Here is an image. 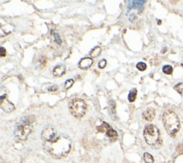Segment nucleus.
I'll use <instances>...</instances> for the list:
<instances>
[{"label":"nucleus","instance_id":"obj_1","mask_svg":"<svg viewBox=\"0 0 183 163\" xmlns=\"http://www.w3.org/2000/svg\"><path fill=\"white\" fill-rule=\"evenodd\" d=\"M71 141L64 135H57L50 142H44V148L52 156L62 158L69 154L71 150Z\"/></svg>","mask_w":183,"mask_h":163},{"label":"nucleus","instance_id":"obj_2","mask_svg":"<svg viewBox=\"0 0 183 163\" xmlns=\"http://www.w3.org/2000/svg\"><path fill=\"white\" fill-rule=\"evenodd\" d=\"M162 121L167 133L172 137H175L180 130V121L177 114L172 111H165Z\"/></svg>","mask_w":183,"mask_h":163},{"label":"nucleus","instance_id":"obj_3","mask_svg":"<svg viewBox=\"0 0 183 163\" xmlns=\"http://www.w3.org/2000/svg\"><path fill=\"white\" fill-rule=\"evenodd\" d=\"M144 137H145L146 142L150 146H156L160 144V132L158 129L152 125H147L145 126L144 130Z\"/></svg>","mask_w":183,"mask_h":163},{"label":"nucleus","instance_id":"obj_4","mask_svg":"<svg viewBox=\"0 0 183 163\" xmlns=\"http://www.w3.org/2000/svg\"><path fill=\"white\" fill-rule=\"evenodd\" d=\"M70 111L76 118H81L87 111L86 103L80 99H75L70 101L69 105Z\"/></svg>","mask_w":183,"mask_h":163},{"label":"nucleus","instance_id":"obj_5","mask_svg":"<svg viewBox=\"0 0 183 163\" xmlns=\"http://www.w3.org/2000/svg\"><path fill=\"white\" fill-rule=\"evenodd\" d=\"M32 127L30 124L23 122L19 125L14 130V135L19 140H26L31 132Z\"/></svg>","mask_w":183,"mask_h":163},{"label":"nucleus","instance_id":"obj_6","mask_svg":"<svg viewBox=\"0 0 183 163\" xmlns=\"http://www.w3.org/2000/svg\"><path fill=\"white\" fill-rule=\"evenodd\" d=\"M57 133L52 126H48V127L45 128L41 133V138H42L44 142H50L57 137Z\"/></svg>","mask_w":183,"mask_h":163},{"label":"nucleus","instance_id":"obj_7","mask_svg":"<svg viewBox=\"0 0 183 163\" xmlns=\"http://www.w3.org/2000/svg\"><path fill=\"white\" fill-rule=\"evenodd\" d=\"M0 99H1V104H0V105H1L2 109H3L4 111L9 113V112H12V111H14V104L11 103L9 100H7V95H3V96H2Z\"/></svg>","mask_w":183,"mask_h":163},{"label":"nucleus","instance_id":"obj_8","mask_svg":"<svg viewBox=\"0 0 183 163\" xmlns=\"http://www.w3.org/2000/svg\"><path fill=\"white\" fill-rule=\"evenodd\" d=\"M143 118L147 121H152L155 116V110L152 108H149L142 114Z\"/></svg>","mask_w":183,"mask_h":163},{"label":"nucleus","instance_id":"obj_9","mask_svg":"<svg viewBox=\"0 0 183 163\" xmlns=\"http://www.w3.org/2000/svg\"><path fill=\"white\" fill-rule=\"evenodd\" d=\"M93 64V60L91 58H85L81 60L79 62V67L82 69H87Z\"/></svg>","mask_w":183,"mask_h":163},{"label":"nucleus","instance_id":"obj_10","mask_svg":"<svg viewBox=\"0 0 183 163\" xmlns=\"http://www.w3.org/2000/svg\"><path fill=\"white\" fill-rule=\"evenodd\" d=\"M66 68L64 65H58L53 70V74L56 77H60L65 74Z\"/></svg>","mask_w":183,"mask_h":163},{"label":"nucleus","instance_id":"obj_11","mask_svg":"<svg viewBox=\"0 0 183 163\" xmlns=\"http://www.w3.org/2000/svg\"><path fill=\"white\" fill-rule=\"evenodd\" d=\"M146 1H130L129 4V9H142L144 3Z\"/></svg>","mask_w":183,"mask_h":163},{"label":"nucleus","instance_id":"obj_12","mask_svg":"<svg viewBox=\"0 0 183 163\" xmlns=\"http://www.w3.org/2000/svg\"><path fill=\"white\" fill-rule=\"evenodd\" d=\"M106 133H107V135L111 139H115L117 137H118V133H117L116 131H114L113 129L111 128L110 126H109L108 129H107Z\"/></svg>","mask_w":183,"mask_h":163},{"label":"nucleus","instance_id":"obj_13","mask_svg":"<svg viewBox=\"0 0 183 163\" xmlns=\"http://www.w3.org/2000/svg\"><path fill=\"white\" fill-rule=\"evenodd\" d=\"M137 90L136 89H133L128 95V100L130 102L135 101L137 97Z\"/></svg>","mask_w":183,"mask_h":163},{"label":"nucleus","instance_id":"obj_14","mask_svg":"<svg viewBox=\"0 0 183 163\" xmlns=\"http://www.w3.org/2000/svg\"><path fill=\"white\" fill-rule=\"evenodd\" d=\"M102 52V49L100 47H95L93 50H92L91 53H90V55H91L92 57L93 58H97L99 56V55H100V53Z\"/></svg>","mask_w":183,"mask_h":163},{"label":"nucleus","instance_id":"obj_15","mask_svg":"<svg viewBox=\"0 0 183 163\" xmlns=\"http://www.w3.org/2000/svg\"><path fill=\"white\" fill-rule=\"evenodd\" d=\"M162 71L164 74H167V75H170L173 71V69L171 65H166L165 66H163L162 68Z\"/></svg>","mask_w":183,"mask_h":163},{"label":"nucleus","instance_id":"obj_16","mask_svg":"<svg viewBox=\"0 0 183 163\" xmlns=\"http://www.w3.org/2000/svg\"><path fill=\"white\" fill-rule=\"evenodd\" d=\"M144 160L146 163H153L154 162V158L149 153H145L144 154Z\"/></svg>","mask_w":183,"mask_h":163},{"label":"nucleus","instance_id":"obj_17","mask_svg":"<svg viewBox=\"0 0 183 163\" xmlns=\"http://www.w3.org/2000/svg\"><path fill=\"white\" fill-rule=\"evenodd\" d=\"M136 67L137 69L139 70H140V71H144V70H145L146 69H147V65L143 62H140L137 64Z\"/></svg>","mask_w":183,"mask_h":163},{"label":"nucleus","instance_id":"obj_18","mask_svg":"<svg viewBox=\"0 0 183 163\" xmlns=\"http://www.w3.org/2000/svg\"><path fill=\"white\" fill-rule=\"evenodd\" d=\"M175 90L179 93L180 94L183 95V83H179L175 86Z\"/></svg>","mask_w":183,"mask_h":163},{"label":"nucleus","instance_id":"obj_19","mask_svg":"<svg viewBox=\"0 0 183 163\" xmlns=\"http://www.w3.org/2000/svg\"><path fill=\"white\" fill-rule=\"evenodd\" d=\"M52 35H54V37H55V42L57 43L58 45H60L61 43H62V40H61L60 38L59 34H58L57 32H55V33H52Z\"/></svg>","mask_w":183,"mask_h":163},{"label":"nucleus","instance_id":"obj_20","mask_svg":"<svg viewBox=\"0 0 183 163\" xmlns=\"http://www.w3.org/2000/svg\"><path fill=\"white\" fill-rule=\"evenodd\" d=\"M73 84H74V81H73L72 79L67 80V81H66L65 84V89H69L70 87H72Z\"/></svg>","mask_w":183,"mask_h":163},{"label":"nucleus","instance_id":"obj_21","mask_svg":"<svg viewBox=\"0 0 183 163\" xmlns=\"http://www.w3.org/2000/svg\"><path fill=\"white\" fill-rule=\"evenodd\" d=\"M106 65H107L106 60L103 59V60H101L99 62V63H98V67L100 69H104V68H105Z\"/></svg>","mask_w":183,"mask_h":163},{"label":"nucleus","instance_id":"obj_22","mask_svg":"<svg viewBox=\"0 0 183 163\" xmlns=\"http://www.w3.org/2000/svg\"><path fill=\"white\" fill-rule=\"evenodd\" d=\"M177 152H179V154H183V144H181L178 146Z\"/></svg>","mask_w":183,"mask_h":163},{"label":"nucleus","instance_id":"obj_23","mask_svg":"<svg viewBox=\"0 0 183 163\" xmlns=\"http://www.w3.org/2000/svg\"><path fill=\"white\" fill-rule=\"evenodd\" d=\"M0 55L2 57H4L6 55V50L3 47H2L0 49Z\"/></svg>","mask_w":183,"mask_h":163},{"label":"nucleus","instance_id":"obj_24","mask_svg":"<svg viewBox=\"0 0 183 163\" xmlns=\"http://www.w3.org/2000/svg\"><path fill=\"white\" fill-rule=\"evenodd\" d=\"M57 89H58V87L57 86H53L50 87V88L49 89V91H57Z\"/></svg>","mask_w":183,"mask_h":163},{"label":"nucleus","instance_id":"obj_25","mask_svg":"<svg viewBox=\"0 0 183 163\" xmlns=\"http://www.w3.org/2000/svg\"><path fill=\"white\" fill-rule=\"evenodd\" d=\"M172 3H178V2H180V1H175V2H171Z\"/></svg>","mask_w":183,"mask_h":163}]
</instances>
